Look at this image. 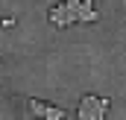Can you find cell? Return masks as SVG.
I'll use <instances>...</instances> for the list:
<instances>
[{"label": "cell", "mask_w": 126, "mask_h": 120, "mask_svg": "<svg viewBox=\"0 0 126 120\" xmlns=\"http://www.w3.org/2000/svg\"><path fill=\"white\" fill-rule=\"evenodd\" d=\"M97 18H100V15H97V9H82V12L76 15V21H79V24H94Z\"/></svg>", "instance_id": "277c9868"}, {"label": "cell", "mask_w": 126, "mask_h": 120, "mask_svg": "<svg viewBox=\"0 0 126 120\" xmlns=\"http://www.w3.org/2000/svg\"><path fill=\"white\" fill-rule=\"evenodd\" d=\"M76 117H79V120H103V117H106V108L100 105V100H97V97L88 94V97H82Z\"/></svg>", "instance_id": "6da1fadb"}, {"label": "cell", "mask_w": 126, "mask_h": 120, "mask_svg": "<svg viewBox=\"0 0 126 120\" xmlns=\"http://www.w3.org/2000/svg\"><path fill=\"white\" fill-rule=\"evenodd\" d=\"M56 27H70V24H76V12H70L64 3H59V6H53L50 9V15H47Z\"/></svg>", "instance_id": "3957f363"}, {"label": "cell", "mask_w": 126, "mask_h": 120, "mask_svg": "<svg viewBox=\"0 0 126 120\" xmlns=\"http://www.w3.org/2000/svg\"><path fill=\"white\" fill-rule=\"evenodd\" d=\"M27 105H30V111L35 114V117H44V120H64V117H67L64 108L47 105V103H41V100H27Z\"/></svg>", "instance_id": "7a4b0ae2"}]
</instances>
